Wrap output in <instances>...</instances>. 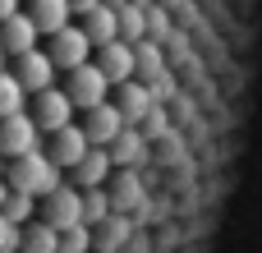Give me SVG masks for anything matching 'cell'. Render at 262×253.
<instances>
[{"mask_svg":"<svg viewBox=\"0 0 262 253\" xmlns=\"http://www.w3.org/2000/svg\"><path fill=\"white\" fill-rule=\"evenodd\" d=\"M5 184H9L14 194H28L32 203H41V198H46V194H55L64 180H60V171L51 166V157L37 147V152H28V157H14V161H9Z\"/></svg>","mask_w":262,"mask_h":253,"instance_id":"obj_1","label":"cell"},{"mask_svg":"<svg viewBox=\"0 0 262 253\" xmlns=\"http://www.w3.org/2000/svg\"><path fill=\"white\" fill-rule=\"evenodd\" d=\"M60 92L69 97V106H74V111H97V106H106V101H111V83L97 74V65H92V60H88V65H78Z\"/></svg>","mask_w":262,"mask_h":253,"instance_id":"obj_2","label":"cell"},{"mask_svg":"<svg viewBox=\"0 0 262 253\" xmlns=\"http://www.w3.org/2000/svg\"><path fill=\"white\" fill-rule=\"evenodd\" d=\"M41 226H51L55 235L60 230H74V226H83V194L74 189V184H60L55 194H46L41 203Z\"/></svg>","mask_w":262,"mask_h":253,"instance_id":"obj_3","label":"cell"},{"mask_svg":"<svg viewBox=\"0 0 262 253\" xmlns=\"http://www.w3.org/2000/svg\"><path fill=\"white\" fill-rule=\"evenodd\" d=\"M88 55H92V41L83 37V28H60L55 37H51V46H46V60L55 65V69H64V74H74L78 65H88Z\"/></svg>","mask_w":262,"mask_h":253,"instance_id":"obj_4","label":"cell"},{"mask_svg":"<svg viewBox=\"0 0 262 253\" xmlns=\"http://www.w3.org/2000/svg\"><path fill=\"white\" fill-rule=\"evenodd\" d=\"M28 115H32L37 134H60L64 124H74V106H69V97H64L60 88H46V92H37Z\"/></svg>","mask_w":262,"mask_h":253,"instance_id":"obj_5","label":"cell"},{"mask_svg":"<svg viewBox=\"0 0 262 253\" xmlns=\"http://www.w3.org/2000/svg\"><path fill=\"white\" fill-rule=\"evenodd\" d=\"M41 147V134H37V124H32V115L23 111V115H9V120H0V157H28V152H37Z\"/></svg>","mask_w":262,"mask_h":253,"instance_id":"obj_6","label":"cell"},{"mask_svg":"<svg viewBox=\"0 0 262 253\" xmlns=\"http://www.w3.org/2000/svg\"><path fill=\"white\" fill-rule=\"evenodd\" d=\"M14 83H18L23 92H32V97H37V92H46V88H55V65L46 60V51H41V46L14 60Z\"/></svg>","mask_w":262,"mask_h":253,"instance_id":"obj_7","label":"cell"},{"mask_svg":"<svg viewBox=\"0 0 262 253\" xmlns=\"http://www.w3.org/2000/svg\"><path fill=\"white\" fill-rule=\"evenodd\" d=\"M111 106L120 111V120H124V129H138V124H143V120H147V115L157 111V101H152V92H147L143 83H134V78L115 88V101H111Z\"/></svg>","mask_w":262,"mask_h":253,"instance_id":"obj_8","label":"cell"},{"mask_svg":"<svg viewBox=\"0 0 262 253\" xmlns=\"http://www.w3.org/2000/svg\"><path fill=\"white\" fill-rule=\"evenodd\" d=\"M46 157H51V166H55V171H74V166L88 157V138H83V129H78V124H64L60 134H51Z\"/></svg>","mask_w":262,"mask_h":253,"instance_id":"obj_9","label":"cell"},{"mask_svg":"<svg viewBox=\"0 0 262 253\" xmlns=\"http://www.w3.org/2000/svg\"><path fill=\"white\" fill-rule=\"evenodd\" d=\"M78 129H83V138H88V147H111V143L124 134V120H120V111L106 101V106L88 111V120H83Z\"/></svg>","mask_w":262,"mask_h":253,"instance_id":"obj_10","label":"cell"},{"mask_svg":"<svg viewBox=\"0 0 262 253\" xmlns=\"http://www.w3.org/2000/svg\"><path fill=\"white\" fill-rule=\"evenodd\" d=\"M97 74H101L111 88L129 83V78H134V46H124V41L97 46Z\"/></svg>","mask_w":262,"mask_h":253,"instance_id":"obj_11","label":"cell"},{"mask_svg":"<svg viewBox=\"0 0 262 253\" xmlns=\"http://www.w3.org/2000/svg\"><path fill=\"white\" fill-rule=\"evenodd\" d=\"M0 51H5V55H14V60H18V55H28V51H37V28H32V18H28L23 9H18L14 18H5V23H0Z\"/></svg>","mask_w":262,"mask_h":253,"instance_id":"obj_12","label":"cell"},{"mask_svg":"<svg viewBox=\"0 0 262 253\" xmlns=\"http://www.w3.org/2000/svg\"><path fill=\"white\" fill-rule=\"evenodd\" d=\"M161 78H170V74H166V51H161L157 41H138V46H134V83L152 88V83H161Z\"/></svg>","mask_w":262,"mask_h":253,"instance_id":"obj_13","label":"cell"},{"mask_svg":"<svg viewBox=\"0 0 262 253\" xmlns=\"http://www.w3.org/2000/svg\"><path fill=\"white\" fill-rule=\"evenodd\" d=\"M106 157H111V171H115V166H120V171H134V166L147 161V138H143L138 129H124V134L106 147Z\"/></svg>","mask_w":262,"mask_h":253,"instance_id":"obj_14","label":"cell"},{"mask_svg":"<svg viewBox=\"0 0 262 253\" xmlns=\"http://www.w3.org/2000/svg\"><path fill=\"white\" fill-rule=\"evenodd\" d=\"M74 175V189L83 194V189H101L106 180H111V157H106V147H88V157L69 171Z\"/></svg>","mask_w":262,"mask_h":253,"instance_id":"obj_15","label":"cell"},{"mask_svg":"<svg viewBox=\"0 0 262 253\" xmlns=\"http://www.w3.org/2000/svg\"><path fill=\"white\" fill-rule=\"evenodd\" d=\"M28 18H32V28H37V37H55L60 28H69V5L64 0H32V9H23Z\"/></svg>","mask_w":262,"mask_h":253,"instance_id":"obj_16","label":"cell"},{"mask_svg":"<svg viewBox=\"0 0 262 253\" xmlns=\"http://www.w3.org/2000/svg\"><path fill=\"white\" fill-rule=\"evenodd\" d=\"M78 28H83V37L92 41V51H97V46H111V41H120V32H115V9H106V5L88 9Z\"/></svg>","mask_w":262,"mask_h":253,"instance_id":"obj_17","label":"cell"},{"mask_svg":"<svg viewBox=\"0 0 262 253\" xmlns=\"http://www.w3.org/2000/svg\"><path fill=\"white\" fill-rule=\"evenodd\" d=\"M115 32H120L124 46L147 41V9H138V5H120V9H115Z\"/></svg>","mask_w":262,"mask_h":253,"instance_id":"obj_18","label":"cell"},{"mask_svg":"<svg viewBox=\"0 0 262 253\" xmlns=\"http://www.w3.org/2000/svg\"><path fill=\"white\" fill-rule=\"evenodd\" d=\"M55 244H60V235L41 221H28L18 230V253H55Z\"/></svg>","mask_w":262,"mask_h":253,"instance_id":"obj_19","label":"cell"},{"mask_svg":"<svg viewBox=\"0 0 262 253\" xmlns=\"http://www.w3.org/2000/svg\"><path fill=\"white\" fill-rule=\"evenodd\" d=\"M111 221V194L106 189H83V226L97 230Z\"/></svg>","mask_w":262,"mask_h":253,"instance_id":"obj_20","label":"cell"},{"mask_svg":"<svg viewBox=\"0 0 262 253\" xmlns=\"http://www.w3.org/2000/svg\"><path fill=\"white\" fill-rule=\"evenodd\" d=\"M0 217H5L9 226H18V230H23V226L37 217V203H32L28 194H14V189H9V198H5V207H0Z\"/></svg>","mask_w":262,"mask_h":253,"instance_id":"obj_21","label":"cell"},{"mask_svg":"<svg viewBox=\"0 0 262 253\" xmlns=\"http://www.w3.org/2000/svg\"><path fill=\"white\" fill-rule=\"evenodd\" d=\"M23 101H28V92L14 83V74H0V120L23 115Z\"/></svg>","mask_w":262,"mask_h":253,"instance_id":"obj_22","label":"cell"},{"mask_svg":"<svg viewBox=\"0 0 262 253\" xmlns=\"http://www.w3.org/2000/svg\"><path fill=\"white\" fill-rule=\"evenodd\" d=\"M55 253H92V230H88V226L60 230V244H55Z\"/></svg>","mask_w":262,"mask_h":253,"instance_id":"obj_23","label":"cell"},{"mask_svg":"<svg viewBox=\"0 0 262 253\" xmlns=\"http://www.w3.org/2000/svg\"><path fill=\"white\" fill-rule=\"evenodd\" d=\"M170 28H175V23H170V14H166L161 5H152V9H147V41H161V37H170Z\"/></svg>","mask_w":262,"mask_h":253,"instance_id":"obj_24","label":"cell"},{"mask_svg":"<svg viewBox=\"0 0 262 253\" xmlns=\"http://www.w3.org/2000/svg\"><path fill=\"white\" fill-rule=\"evenodd\" d=\"M0 253H18V226H9L0 217Z\"/></svg>","mask_w":262,"mask_h":253,"instance_id":"obj_25","label":"cell"},{"mask_svg":"<svg viewBox=\"0 0 262 253\" xmlns=\"http://www.w3.org/2000/svg\"><path fill=\"white\" fill-rule=\"evenodd\" d=\"M64 5H69V14H88V9H97L101 0H64Z\"/></svg>","mask_w":262,"mask_h":253,"instance_id":"obj_26","label":"cell"},{"mask_svg":"<svg viewBox=\"0 0 262 253\" xmlns=\"http://www.w3.org/2000/svg\"><path fill=\"white\" fill-rule=\"evenodd\" d=\"M14 14H18V0H0V23L14 18Z\"/></svg>","mask_w":262,"mask_h":253,"instance_id":"obj_27","label":"cell"},{"mask_svg":"<svg viewBox=\"0 0 262 253\" xmlns=\"http://www.w3.org/2000/svg\"><path fill=\"white\" fill-rule=\"evenodd\" d=\"M5 198H9V184H5V175H0V207H5Z\"/></svg>","mask_w":262,"mask_h":253,"instance_id":"obj_28","label":"cell"},{"mask_svg":"<svg viewBox=\"0 0 262 253\" xmlns=\"http://www.w3.org/2000/svg\"><path fill=\"white\" fill-rule=\"evenodd\" d=\"M129 5H138V9H152V5H157V0H129Z\"/></svg>","mask_w":262,"mask_h":253,"instance_id":"obj_29","label":"cell"},{"mask_svg":"<svg viewBox=\"0 0 262 253\" xmlns=\"http://www.w3.org/2000/svg\"><path fill=\"white\" fill-rule=\"evenodd\" d=\"M101 5H106V9H120V5H129V0H101Z\"/></svg>","mask_w":262,"mask_h":253,"instance_id":"obj_30","label":"cell"},{"mask_svg":"<svg viewBox=\"0 0 262 253\" xmlns=\"http://www.w3.org/2000/svg\"><path fill=\"white\" fill-rule=\"evenodd\" d=\"M0 74H5V51H0Z\"/></svg>","mask_w":262,"mask_h":253,"instance_id":"obj_31","label":"cell"},{"mask_svg":"<svg viewBox=\"0 0 262 253\" xmlns=\"http://www.w3.org/2000/svg\"><path fill=\"white\" fill-rule=\"evenodd\" d=\"M0 171H5V157H0Z\"/></svg>","mask_w":262,"mask_h":253,"instance_id":"obj_32","label":"cell"}]
</instances>
